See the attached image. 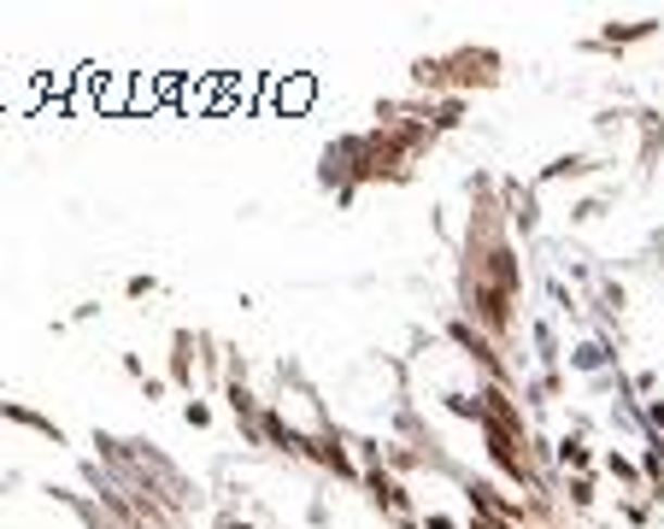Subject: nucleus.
<instances>
[{"instance_id": "obj_1", "label": "nucleus", "mask_w": 664, "mask_h": 529, "mask_svg": "<svg viewBox=\"0 0 664 529\" xmlns=\"http://www.w3.org/2000/svg\"><path fill=\"white\" fill-rule=\"evenodd\" d=\"M559 500H565L576 518H588V512L600 506V477H594V470H588V477H565V494H559Z\"/></svg>"}, {"instance_id": "obj_2", "label": "nucleus", "mask_w": 664, "mask_h": 529, "mask_svg": "<svg viewBox=\"0 0 664 529\" xmlns=\"http://www.w3.org/2000/svg\"><path fill=\"white\" fill-rule=\"evenodd\" d=\"M617 518H624L629 529H653V518H659V506L647 494H617Z\"/></svg>"}, {"instance_id": "obj_3", "label": "nucleus", "mask_w": 664, "mask_h": 529, "mask_svg": "<svg viewBox=\"0 0 664 529\" xmlns=\"http://www.w3.org/2000/svg\"><path fill=\"white\" fill-rule=\"evenodd\" d=\"M183 424H189V430H212V400L189 394V400H183Z\"/></svg>"}, {"instance_id": "obj_4", "label": "nucleus", "mask_w": 664, "mask_h": 529, "mask_svg": "<svg viewBox=\"0 0 664 529\" xmlns=\"http://www.w3.org/2000/svg\"><path fill=\"white\" fill-rule=\"evenodd\" d=\"M124 294H129V300H148V294H159V277H148V270H136V277L124 282Z\"/></svg>"}]
</instances>
